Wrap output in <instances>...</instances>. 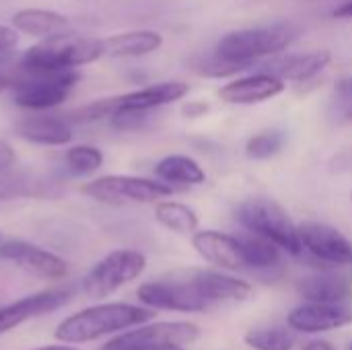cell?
Returning <instances> with one entry per match:
<instances>
[{
  "label": "cell",
  "instance_id": "8fae6325",
  "mask_svg": "<svg viewBox=\"0 0 352 350\" xmlns=\"http://www.w3.org/2000/svg\"><path fill=\"white\" fill-rule=\"evenodd\" d=\"M303 252L334 266H352V241L338 229L320 221H303L297 225Z\"/></svg>",
  "mask_w": 352,
  "mask_h": 350
},
{
  "label": "cell",
  "instance_id": "5b68a950",
  "mask_svg": "<svg viewBox=\"0 0 352 350\" xmlns=\"http://www.w3.org/2000/svg\"><path fill=\"white\" fill-rule=\"evenodd\" d=\"M101 56H105L103 39L66 31L45 37L25 50L19 58V64L35 68H80L99 60Z\"/></svg>",
  "mask_w": 352,
  "mask_h": 350
},
{
  "label": "cell",
  "instance_id": "ba28073f",
  "mask_svg": "<svg viewBox=\"0 0 352 350\" xmlns=\"http://www.w3.org/2000/svg\"><path fill=\"white\" fill-rule=\"evenodd\" d=\"M87 198L99 202V204H130V202H155L161 198H169L175 188L165 182H155L146 177H134V175H103L82 186L80 190Z\"/></svg>",
  "mask_w": 352,
  "mask_h": 350
},
{
  "label": "cell",
  "instance_id": "8992f818",
  "mask_svg": "<svg viewBox=\"0 0 352 350\" xmlns=\"http://www.w3.org/2000/svg\"><path fill=\"white\" fill-rule=\"evenodd\" d=\"M237 221L256 235L274 241L283 252L291 256H301L303 245L299 239L297 225L289 212L270 198H248L237 206Z\"/></svg>",
  "mask_w": 352,
  "mask_h": 350
},
{
  "label": "cell",
  "instance_id": "ffe728a7",
  "mask_svg": "<svg viewBox=\"0 0 352 350\" xmlns=\"http://www.w3.org/2000/svg\"><path fill=\"white\" fill-rule=\"evenodd\" d=\"M330 60H332V54L328 50H316L309 54H293V56L272 62L266 72L276 74L285 83L287 80L301 83V80H309L316 74H320L330 64Z\"/></svg>",
  "mask_w": 352,
  "mask_h": 350
},
{
  "label": "cell",
  "instance_id": "7402d4cb",
  "mask_svg": "<svg viewBox=\"0 0 352 350\" xmlns=\"http://www.w3.org/2000/svg\"><path fill=\"white\" fill-rule=\"evenodd\" d=\"M239 243H241V252H243V262H245V270L258 272V274H266V272H274L280 262H283V250L256 233H243L237 235Z\"/></svg>",
  "mask_w": 352,
  "mask_h": 350
},
{
  "label": "cell",
  "instance_id": "4316f807",
  "mask_svg": "<svg viewBox=\"0 0 352 350\" xmlns=\"http://www.w3.org/2000/svg\"><path fill=\"white\" fill-rule=\"evenodd\" d=\"M245 344L254 350H293L295 338L287 328L280 326H264L254 328L245 334Z\"/></svg>",
  "mask_w": 352,
  "mask_h": 350
},
{
  "label": "cell",
  "instance_id": "2e32d148",
  "mask_svg": "<svg viewBox=\"0 0 352 350\" xmlns=\"http://www.w3.org/2000/svg\"><path fill=\"white\" fill-rule=\"evenodd\" d=\"M285 89L287 85L283 78L264 70V72H256V74H248V76L231 80L229 85L221 87L219 97L233 105H252V103L268 101L280 95Z\"/></svg>",
  "mask_w": 352,
  "mask_h": 350
},
{
  "label": "cell",
  "instance_id": "836d02e7",
  "mask_svg": "<svg viewBox=\"0 0 352 350\" xmlns=\"http://www.w3.org/2000/svg\"><path fill=\"white\" fill-rule=\"evenodd\" d=\"M303 350H334V347L330 342H326V340H316V342L307 344Z\"/></svg>",
  "mask_w": 352,
  "mask_h": 350
},
{
  "label": "cell",
  "instance_id": "44dd1931",
  "mask_svg": "<svg viewBox=\"0 0 352 350\" xmlns=\"http://www.w3.org/2000/svg\"><path fill=\"white\" fill-rule=\"evenodd\" d=\"M12 27L16 31H23L27 35H35L39 39L54 37L66 31H72L70 21L56 12V10H43V8H23L12 14Z\"/></svg>",
  "mask_w": 352,
  "mask_h": 350
},
{
  "label": "cell",
  "instance_id": "277c9868",
  "mask_svg": "<svg viewBox=\"0 0 352 350\" xmlns=\"http://www.w3.org/2000/svg\"><path fill=\"white\" fill-rule=\"evenodd\" d=\"M190 93V87L182 80H165L155 83L118 97L93 101L76 111H72L66 120L68 122H97L111 118L118 111H153L157 107L175 103Z\"/></svg>",
  "mask_w": 352,
  "mask_h": 350
},
{
  "label": "cell",
  "instance_id": "6da1fadb",
  "mask_svg": "<svg viewBox=\"0 0 352 350\" xmlns=\"http://www.w3.org/2000/svg\"><path fill=\"white\" fill-rule=\"evenodd\" d=\"M155 318L148 307L130 303H101L68 316L54 332L56 340L64 344H85L103 336L146 324Z\"/></svg>",
  "mask_w": 352,
  "mask_h": 350
},
{
  "label": "cell",
  "instance_id": "f546056e",
  "mask_svg": "<svg viewBox=\"0 0 352 350\" xmlns=\"http://www.w3.org/2000/svg\"><path fill=\"white\" fill-rule=\"evenodd\" d=\"M148 111H118L111 116V124L118 128V130H138L146 124V118Z\"/></svg>",
  "mask_w": 352,
  "mask_h": 350
},
{
  "label": "cell",
  "instance_id": "52a82bcc",
  "mask_svg": "<svg viewBox=\"0 0 352 350\" xmlns=\"http://www.w3.org/2000/svg\"><path fill=\"white\" fill-rule=\"evenodd\" d=\"M200 336L192 322H157L128 328L99 350H184Z\"/></svg>",
  "mask_w": 352,
  "mask_h": 350
},
{
  "label": "cell",
  "instance_id": "8d00e7d4",
  "mask_svg": "<svg viewBox=\"0 0 352 350\" xmlns=\"http://www.w3.org/2000/svg\"><path fill=\"white\" fill-rule=\"evenodd\" d=\"M349 350H352V342H351V347H349Z\"/></svg>",
  "mask_w": 352,
  "mask_h": 350
},
{
  "label": "cell",
  "instance_id": "d6986e66",
  "mask_svg": "<svg viewBox=\"0 0 352 350\" xmlns=\"http://www.w3.org/2000/svg\"><path fill=\"white\" fill-rule=\"evenodd\" d=\"M163 45V35L153 29H136L116 33L103 39L105 56L113 58H138L157 52Z\"/></svg>",
  "mask_w": 352,
  "mask_h": 350
},
{
  "label": "cell",
  "instance_id": "d6a6232c",
  "mask_svg": "<svg viewBox=\"0 0 352 350\" xmlns=\"http://www.w3.org/2000/svg\"><path fill=\"white\" fill-rule=\"evenodd\" d=\"M338 93L346 99V101H352V78H344L338 83Z\"/></svg>",
  "mask_w": 352,
  "mask_h": 350
},
{
  "label": "cell",
  "instance_id": "ac0fdd59",
  "mask_svg": "<svg viewBox=\"0 0 352 350\" xmlns=\"http://www.w3.org/2000/svg\"><path fill=\"white\" fill-rule=\"evenodd\" d=\"M16 134L43 146H62L72 140L70 122L62 116H31L14 126Z\"/></svg>",
  "mask_w": 352,
  "mask_h": 350
},
{
  "label": "cell",
  "instance_id": "7c38bea8",
  "mask_svg": "<svg viewBox=\"0 0 352 350\" xmlns=\"http://www.w3.org/2000/svg\"><path fill=\"white\" fill-rule=\"evenodd\" d=\"M72 297H74L72 287H58V289L41 291V293L29 295V297L16 299L8 305H2L0 307V334L19 328L27 320L58 311Z\"/></svg>",
  "mask_w": 352,
  "mask_h": 350
},
{
  "label": "cell",
  "instance_id": "e0dca14e",
  "mask_svg": "<svg viewBox=\"0 0 352 350\" xmlns=\"http://www.w3.org/2000/svg\"><path fill=\"white\" fill-rule=\"evenodd\" d=\"M188 278L198 289V293L208 303H221V301H245L252 297L254 287L237 276L225 274L221 270H208V268H196L188 272Z\"/></svg>",
  "mask_w": 352,
  "mask_h": 350
},
{
  "label": "cell",
  "instance_id": "f1b7e54d",
  "mask_svg": "<svg viewBox=\"0 0 352 350\" xmlns=\"http://www.w3.org/2000/svg\"><path fill=\"white\" fill-rule=\"evenodd\" d=\"M287 142V136L285 132L280 130H266V132H258L254 134L248 144H245V155L250 159H270L274 155H278L283 151Z\"/></svg>",
  "mask_w": 352,
  "mask_h": 350
},
{
  "label": "cell",
  "instance_id": "3957f363",
  "mask_svg": "<svg viewBox=\"0 0 352 350\" xmlns=\"http://www.w3.org/2000/svg\"><path fill=\"white\" fill-rule=\"evenodd\" d=\"M297 35H299V27H295L293 23H274L266 27L237 29L225 33L217 41L212 52L229 62H237L250 68L260 58L287 50L297 39Z\"/></svg>",
  "mask_w": 352,
  "mask_h": 350
},
{
  "label": "cell",
  "instance_id": "5bb4252c",
  "mask_svg": "<svg viewBox=\"0 0 352 350\" xmlns=\"http://www.w3.org/2000/svg\"><path fill=\"white\" fill-rule=\"evenodd\" d=\"M289 328L301 334H322L330 330H340L352 324V307L346 303H316L309 301L295 307L287 318Z\"/></svg>",
  "mask_w": 352,
  "mask_h": 350
},
{
  "label": "cell",
  "instance_id": "9a60e30c",
  "mask_svg": "<svg viewBox=\"0 0 352 350\" xmlns=\"http://www.w3.org/2000/svg\"><path fill=\"white\" fill-rule=\"evenodd\" d=\"M192 245L206 262H210L217 268L233 270V272L245 270L243 252L237 235L221 233L214 229L196 231L192 237Z\"/></svg>",
  "mask_w": 352,
  "mask_h": 350
},
{
  "label": "cell",
  "instance_id": "4fadbf2b",
  "mask_svg": "<svg viewBox=\"0 0 352 350\" xmlns=\"http://www.w3.org/2000/svg\"><path fill=\"white\" fill-rule=\"evenodd\" d=\"M0 260L10 262L29 274L50 278V281L64 278L68 272V266L60 256L43 248H37L33 243L21 241V239H10V241L0 243Z\"/></svg>",
  "mask_w": 352,
  "mask_h": 350
},
{
  "label": "cell",
  "instance_id": "1f68e13d",
  "mask_svg": "<svg viewBox=\"0 0 352 350\" xmlns=\"http://www.w3.org/2000/svg\"><path fill=\"white\" fill-rule=\"evenodd\" d=\"M336 19H352V0H346V2H342L338 8H334V12H332Z\"/></svg>",
  "mask_w": 352,
  "mask_h": 350
},
{
  "label": "cell",
  "instance_id": "d590c367",
  "mask_svg": "<svg viewBox=\"0 0 352 350\" xmlns=\"http://www.w3.org/2000/svg\"><path fill=\"white\" fill-rule=\"evenodd\" d=\"M349 118H352V103H351V107H349Z\"/></svg>",
  "mask_w": 352,
  "mask_h": 350
},
{
  "label": "cell",
  "instance_id": "9c48e42d",
  "mask_svg": "<svg viewBox=\"0 0 352 350\" xmlns=\"http://www.w3.org/2000/svg\"><path fill=\"white\" fill-rule=\"evenodd\" d=\"M146 268L144 254L136 250H116L99 260L85 276L82 291L89 299H105L120 287L138 278Z\"/></svg>",
  "mask_w": 352,
  "mask_h": 350
},
{
  "label": "cell",
  "instance_id": "484cf974",
  "mask_svg": "<svg viewBox=\"0 0 352 350\" xmlns=\"http://www.w3.org/2000/svg\"><path fill=\"white\" fill-rule=\"evenodd\" d=\"M16 29L0 25V93L10 89L12 78L16 74L19 66V54H16Z\"/></svg>",
  "mask_w": 352,
  "mask_h": 350
},
{
  "label": "cell",
  "instance_id": "e575fe53",
  "mask_svg": "<svg viewBox=\"0 0 352 350\" xmlns=\"http://www.w3.org/2000/svg\"><path fill=\"white\" fill-rule=\"evenodd\" d=\"M33 350H78L74 344H64V342H60V344H50V347H39V349H33Z\"/></svg>",
  "mask_w": 352,
  "mask_h": 350
},
{
  "label": "cell",
  "instance_id": "7a4b0ae2",
  "mask_svg": "<svg viewBox=\"0 0 352 350\" xmlns=\"http://www.w3.org/2000/svg\"><path fill=\"white\" fill-rule=\"evenodd\" d=\"M78 80V68H35L19 64L10 85L12 101L31 111L52 109L68 99Z\"/></svg>",
  "mask_w": 352,
  "mask_h": 350
},
{
  "label": "cell",
  "instance_id": "603a6c76",
  "mask_svg": "<svg viewBox=\"0 0 352 350\" xmlns=\"http://www.w3.org/2000/svg\"><path fill=\"white\" fill-rule=\"evenodd\" d=\"M297 287L303 299L316 301V303H346V299L352 293L351 283L344 276L330 274V272L307 276L299 281Z\"/></svg>",
  "mask_w": 352,
  "mask_h": 350
},
{
  "label": "cell",
  "instance_id": "83f0119b",
  "mask_svg": "<svg viewBox=\"0 0 352 350\" xmlns=\"http://www.w3.org/2000/svg\"><path fill=\"white\" fill-rule=\"evenodd\" d=\"M64 161H66V167L72 175L85 177V175L95 173L103 165V153L97 146L76 144V146L66 151Z\"/></svg>",
  "mask_w": 352,
  "mask_h": 350
},
{
  "label": "cell",
  "instance_id": "30bf717a",
  "mask_svg": "<svg viewBox=\"0 0 352 350\" xmlns=\"http://www.w3.org/2000/svg\"><path fill=\"white\" fill-rule=\"evenodd\" d=\"M136 295L142 305L153 307V309H165V311L198 314L210 305L192 285L188 274L179 278L173 276V278L144 283L138 287Z\"/></svg>",
  "mask_w": 352,
  "mask_h": 350
},
{
  "label": "cell",
  "instance_id": "4dcf8cb0",
  "mask_svg": "<svg viewBox=\"0 0 352 350\" xmlns=\"http://www.w3.org/2000/svg\"><path fill=\"white\" fill-rule=\"evenodd\" d=\"M14 161H16L14 149L6 140L0 138V175L6 173V171H10L12 165H14Z\"/></svg>",
  "mask_w": 352,
  "mask_h": 350
},
{
  "label": "cell",
  "instance_id": "d4e9b609",
  "mask_svg": "<svg viewBox=\"0 0 352 350\" xmlns=\"http://www.w3.org/2000/svg\"><path fill=\"white\" fill-rule=\"evenodd\" d=\"M155 217L157 221L173 231V233H179V235H188V233H196L198 229V215L188 206V204H182V202H159L155 206Z\"/></svg>",
  "mask_w": 352,
  "mask_h": 350
},
{
  "label": "cell",
  "instance_id": "cb8c5ba5",
  "mask_svg": "<svg viewBox=\"0 0 352 350\" xmlns=\"http://www.w3.org/2000/svg\"><path fill=\"white\" fill-rule=\"evenodd\" d=\"M155 175L169 184V186H200L206 182V173L204 169L186 155H169L163 157L157 165H155Z\"/></svg>",
  "mask_w": 352,
  "mask_h": 350
}]
</instances>
